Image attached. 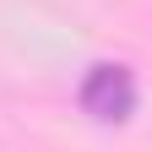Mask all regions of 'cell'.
<instances>
[{
  "mask_svg": "<svg viewBox=\"0 0 152 152\" xmlns=\"http://www.w3.org/2000/svg\"><path fill=\"white\" fill-rule=\"evenodd\" d=\"M76 103H82V114H92L98 125H120L136 114V76H130L125 65H92L82 76V87H76Z\"/></svg>",
  "mask_w": 152,
  "mask_h": 152,
  "instance_id": "1",
  "label": "cell"
}]
</instances>
